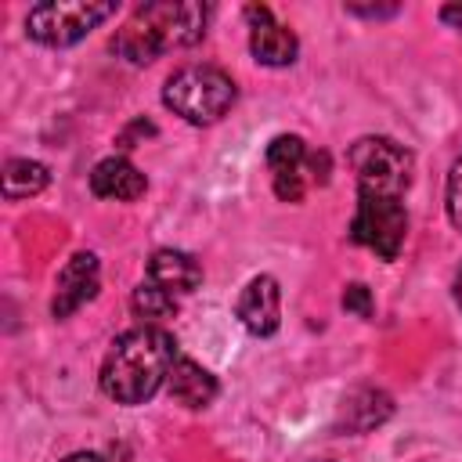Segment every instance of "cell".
<instances>
[{
  "instance_id": "cell-1",
  "label": "cell",
  "mask_w": 462,
  "mask_h": 462,
  "mask_svg": "<svg viewBox=\"0 0 462 462\" xmlns=\"http://www.w3.org/2000/svg\"><path fill=\"white\" fill-rule=\"evenodd\" d=\"M177 357V339L166 328L137 325L116 336V343L108 346L101 365V390L116 404H144L170 379Z\"/></svg>"
},
{
  "instance_id": "cell-2",
  "label": "cell",
  "mask_w": 462,
  "mask_h": 462,
  "mask_svg": "<svg viewBox=\"0 0 462 462\" xmlns=\"http://www.w3.org/2000/svg\"><path fill=\"white\" fill-rule=\"evenodd\" d=\"M206 4L195 0H159V4H141L126 25L112 36V51L126 58L130 65H148L166 51H180L202 40L206 32Z\"/></svg>"
},
{
  "instance_id": "cell-3",
  "label": "cell",
  "mask_w": 462,
  "mask_h": 462,
  "mask_svg": "<svg viewBox=\"0 0 462 462\" xmlns=\"http://www.w3.org/2000/svg\"><path fill=\"white\" fill-rule=\"evenodd\" d=\"M235 79L217 65H184L162 83V105L191 126H209L235 105Z\"/></svg>"
},
{
  "instance_id": "cell-4",
  "label": "cell",
  "mask_w": 462,
  "mask_h": 462,
  "mask_svg": "<svg viewBox=\"0 0 462 462\" xmlns=\"http://www.w3.org/2000/svg\"><path fill=\"white\" fill-rule=\"evenodd\" d=\"M350 170L365 195H404L411 184L415 159L393 137H361L350 144Z\"/></svg>"
},
{
  "instance_id": "cell-5",
  "label": "cell",
  "mask_w": 462,
  "mask_h": 462,
  "mask_svg": "<svg viewBox=\"0 0 462 462\" xmlns=\"http://www.w3.org/2000/svg\"><path fill=\"white\" fill-rule=\"evenodd\" d=\"M116 14V4H90V0H47L36 4L25 18V32L29 40L43 43V47H72L79 43L87 32H94L105 18Z\"/></svg>"
},
{
  "instance_id": "cell-6",
  "label": "cell",
  "mask_w": 462,
  "mask_h": 462,
  "mask_svg": "<svg viewBox=\"0 0 462 462\" xmlns=\"http://www.w3.org/2000/svg\"><path fill=\"white\" fill-rule=\"evenodd\" d=\"M350 238L372 249L379 260H397L408 238V209L397 195H365L357 191V209L350 220Z\"/></svg>"
},
{
  "instance_id": "cell-7",
  "label": "cell",
  "mask_w": 462,
  "mask_h": 462,
  "mask_svg": "<svg viewBox=\"0 0 462 462\" xmlns=\"http://www.w3.org/2000/svg\"><path fill=\"white\" fill-rule=\"evenodd\" d=\"M245 22H249V51L260 65L267 69H285L296 61L300 54V40L292 36V29H285L282 22H274L271 7L263 4H249L245 7Z\"/></svg>"
},
{
  "instance_id": "cell-8",
  "label": "cell",
  "mask_w": 462,
  "mask_h": 462,
  "mask_svg": "<svg viewBox=\"0 0 462 462\" xmlns=\"http://www.w3.org/2000/svg\"><path fill=\"white\" fill-rule=\"evenodd\" d=\"M97 282H101V263H97L94 253H76V256H69V263L58 271V282H54L51 314H54V318L76 314L83 303H90V300L97 296Z\"/></svg>"
},
{
  "instance_id": "cell-9",
  "label": "cell",
  "mask_w": 462,
  "mask_h": 462,
  "mask_svg": "<svg viewBox=\"0 0 462 462\" xmlns=\"http://www.w3.org/2000/svg\"><path fill=\"white\" fill-rule=\"evenodd\" d=\"M238 321L245 325V332L253 336H274L282 325V289L271 274H256L249 278V285L242 289L238 303H235Z\"/></svg>"
},
{
  "instance_id": "cell-10",
  "label": "cell",
  "mask_w": 462,
  "mask_h": 462,
  "mask_svg": "<svg viewBox=\"0 0 462 462\" xmlns=\"http://www.w3.org/2000/svg\"><path fill=\"white\" fill-rule=\"evenodd\" d=\"M390 415H393V401H390L386 390H379V386H357V390H350V393L343 397L336 430L368 433V430L383 426Z\"/></svg>"
},
{
  "instance_id": "cell-11",
  "label": "cell",
  "mask_w": 462,
  "mask_h": 462,
  "mask_svg": "<svg viewBox=\"0 0 462 462\" xmlns=\"http://www.w3.org/2000/svg\"><path fill=\"white\" fill-rule=\"evenodd\" d=\"M148 188L144 173L126 159V155H108L90 170V191L97 199H116V202H134Z\"/></svg>"
},
{
  "instance_id": "cell-12",
  "label": "cell",
  "mask_w": 462,
  "mask_h": 462,
  "mask_svg": "<svg viewBox=\"0 0 462 462\" xmlns=\"http://www.w3.org/2000/svg\"><path fill=\"white\" fill-rule=\"evenodd\" d=\"M148 282L173 296H188L202 285V267L184 249H155L148 260Z\"/></svg>"
},
{
  "instance_id": "cell-13",
  "label": "cell",
  "mask_w": 462,
  "mask_h": 462,
  "mask_svg": "<svg viewBox=\"0 0 462 462\" xmlns=\"http://www.w3.org/2000/svg\"><path fill=\"white\" fill-rule=\"evenodd\" d=\"M166 390H170V397H173L177 404L199 411V408L213 404V397H217L220 386H217V379H213L199 361H191V357H177L173 368H170Z\"/></svg>"
},
{
  "instance_id": "cell-14",
  "label": "cell",
  "mask_w": 462,
  "mask_h": 462,
  "mask_svg": "<svg viewBox=\"0 0 462 462\" xmlns=\"http://www.w3.org/2000/svg\"><path fill=\"white\" fill-rule=\"evenodd\" d=\"M47 184H51V173H47L43 162H36V159H7V166H4V199L7 202L40 195Z\"/></svg>"
},
{
  "instance_id": "cell-15",
  "label": "cell",
  "mask_w": 462,
  "mask_h": 462,
  "mask_svg": "<svg viewBox=\"0 0 462 462\" xmlns=\"http://www.w3.org/2000/svg\"><path fill=\"white\" fill-rule=\"evenodd\" d=\"M307 144H303V137H296V134H278L271 144H267V152H263V159H267V166H271V177H303V170H307Z\"/></svg>"
},
{
  "instance_id": "cell-16",
  "label": "cell",
  "mask_w": 462,
  "mask_h": 462,
  "mask_svg": "<svg viewBox=\"0 0 462 462\" xmlns=\"http://www.w3.org/2000/svg\"><path fill=\"white\" fill-rule=\"evenodd\" d=\"M130 307H134V314L141 321L152 325V321H166V318L177 314V296L166 292V289H159V285H152V282H141L134 289V296H130Z\"/></svg>"
},
{
  "instance_id": "cell-17",
  "label": "cell",
  "mask_w": 462,
  "mask_h": 462,
  "mask_svg": "<svg viewBox=\"0 0 462 462\" xmlns=\"http://www.w3.org/2000/svg\"><path fill=\"white\" fill-rule=\"evenodd\" d=\"M448 220L462 231V155L455 159V166H451V173H448Z\"/></svg>"
},
{
  "instance_id": "cell-18",
  "label": "cell",
  "mask_w": 462,
  "mask_h": 462,
  "mask_svg": "<svg viewBox=\"0 0 462 462\" xmlns=\"http://www.w3.org/2000/svg\"><path fill=\"white\" fill-rule=\"evenodd\" d=\"M343 310H350V314H357V318H372L375 303H372L368 285H361V282L346 285V289H343Z\"/></svg>"
},
{
  "instance_id": "cell-19",
  "label": "cell",
  "mask_w": 462,
  "mask_h": 462,
  "mask_svg": "<svg viewBox=\"0 0 462 462\" xmlns=\"http://www.w3.org/2000/svg\"><path fill=\"white\" fill-rule=\"evenodd\" d=\"M137 137H155V123H148V119H134V123L119 134V148H137V144H134Z\"/></svg>"
},
{
  "instance_id": "cell-20",
  "label": "cell",
  "mask_w": 462,
  "mask_h": 462,
  "mask_svg": "<svg viewBox=\"0 0 462 462\" xmlns=\"http://www.w3.org/2000/svg\"><path fill=\"white\" fill-rule=\"evenodd\" d=\"M397 11H401V4H383V7L379 4L375 7L372 4L368 7L365 4H346V14H361V18H393Z\"/></svg>"
},
{
  "instance_id": "cell-21",
  "label": "cell",
  "mask_w": 462,
  "mask_h": 462,
  "mask_svg": "<svg viewBox=\"0 0 462 462\" xmlns=\"http://www.w3.org/2000/svg\"><path fill=\"white\" fill-rule=\"evenodd\" d=\"M307 170H310L314 184H325L328 180V152H310L307 155Z\"/></svg>"
},
{
  "instance_id": "cell-22",
  "label": "cell",
  "mask_w": 462,
  "mask_h": 462,
  "mask_svg": "<svg viewBox=\"0 0 462 462\" xmlns=\"http://www.w3.org/2000/svg\"><path fill=\"white\" fill-rule=\"evenodd\" d=\"M440 22L451 29H462V4H444L440 7Z\"/></svg>"
},
{
  "instance_id": "cell-23",
  "label": "cell",
  "mask_w": 462,
  "mask_h": 462,
  "mask_svg": "<svg viewBox=\"0 0 462 462\" xmlns=\"http://www.w3.org/2000/svg\"><path fill=\"white\" fill-rule=\"evenodd\" d=\"M451 296H455V303L462 307V263L455 267V278H451Z\"/></svg>"
},
{
  "instance_id": "cell-24",
  "label": "cell",
  "mask_w": 462,
  "mask_h": 462,
  "mask_svg": "<svg viewBox=\"0 0 462 462\" xmlns=\"http://www.w3.org/2000/svg\"><path fill=\"white\" fill-rule=\"evenodd\" d=\"M61 462H105V458L94 455V451H76V455H69V458H61Z\"/></svg>"
}]
</instances>
